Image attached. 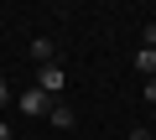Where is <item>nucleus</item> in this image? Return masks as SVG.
I'll return each mask as SVG.
<instances>
[{"instance_id":"f257e3e1","label":"nucleus","mask_w":156,"mask_h":140,"mask_svg":"<svg viewBox=\"0 0 156 140\" xmlns=\"http://www.w3.org/2000/svg\"><path fill=\"white\" fill-rule=\"evenodd\" d=\"M37 88H42L47 99H57V94L68 88V73H62L57 62H47V67H37Z\"/></svg>"},{"instance_id":"1a4fd4ad","label":"nucleus","mask_w":156,"mask_h":140,"mask_svg":"<svg viewBox=\"0 0 156 140\" xmlns=\"http://www.w3.org/2000/svg\"><path fill=\"white\" fill-rule=\"evenodd\" d=\"M0 140H11V125H5V119H0Z\"/></svg>"},{"instance_id":"f03ea898","label":"nucleus","mask_w":156,"mask_h":140,"mask_svg":"<svg viewBox=\"0 0 156 140\" xmlns=\"http://www.w3.org/2000/svg\"><path fill=\"white\" fill-rule=\"evenodd\" d=\"M16 109H21V114H31V119H37V114H47V109H52V99H47V94H42V88H37V83H31V88H26V94H21V99H16Z\"/></svg>"},{"instance_id":"7ed1b4c3","label":"nucleus","mask_w":156,"mask_h":140,"mask_svg":"<svg viewBox=\"0 0 156 140\" xmlns=\"http://www.w3.org/2000/svg\"><path fill=\"white\" fill-rule=\"evenodd\" d=\"M47 119H52L57 130H73V125H78V114H73V104H62V99H52V109H47Z\"/></svg>"},{"instance_id":"20e7f679","label":"nucleus","mask_w":156,"mask_h":140,"mask_svg":"<svg viewBox=\"0 0 156 140\" xmlns=\"http://www.w3.org/2000/svg\"><path fill=\"white\" fill-rule=\"evenodd\" d=\"M31 57H37V67L57 62V52H52V42H47V36H31Z\"/></svg>"},{"instance_id":"423d86ee","label":"nucleus","mask_w":156,"mask_h":140,"mask_svg":"<svg viewBox=\"0 0 156 140\" xmlns=\"http://www.w3.org/2000/svg\"><path fill=\"white\" fill-rule=\"evenodd\" d=\"M140 99H151V104H156V78H146V83H140Z\"/></svg>"},{"instance_id":"9d476101","label":"nucleus","mask_w":156,"mask_h":140,"mask_svg":"<svg viewBox=\"0 0 156 140\" xmlns=\"http://www.w3.org/2000/svg\"><path fill=\"white\" fill-rule=\"evenodd\" d=\"M151 140H156V125H151Z\"/></svg>"},{"instance_id":"6e6552de","label":"nucleus","mask_w":156,"mask_h":140,"mask_svg":"<svg viewBox=\"0 0 156 140\" xmlns=\"http://www.w3.org/2000/svg\"><path fill=\"white\" fill-rule=\"evenodd\" d=\"M146 47H151V52H156V21H151V26H146Z\"/></svg>"},{"instance_id":"0eeeda50","label":"nucleus","mask_w":156,"mask_h":140,"mask_svg":"<svg viewBox=\"0 0 156 140\" xmlns=\"http://www.w3.org/2000/svg\"><path fill=\"white\" fill-rule=\"evenodd\" d=\"M5 104H11V83L0 78V109H5Z\"/></svg>"},{"instance_id":"39448f33","label":"nucleus","mask_w":156,"mask_h":140,"mask_svg":"<svg viewBox=\"0 0 156 140\" xmlns=\"http://www.w3.org/2000/svg\"><path fill=\"white\" fill-rule=\"evenodd\" d=\"M135 73H140V78H156V52H151V47L135 52Z\"/></svg>"}]
</instances>
